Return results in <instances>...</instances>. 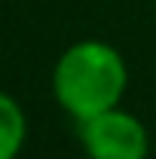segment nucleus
Masks as SVG:
<instances>
[{"label": "nucleus", "instance_id": "f257e3e1", "mask_svg": "<svg viewBox=\"0 0 156 159\" xmlns=\"http://www.w3.org/2000/svg\"><path fill=\"white\" fill-rule=\"evenodd\" d=\"M126 89L129 64L104 40H77L52 64V98L74 122L119 107Z\"/></svg>", "mask_w": 156, "mask_h": 159}, {"label": "nucleus", "instance_id": "f03ea898", "mask_svg": "<svg viewBox=\"0 0 156 159\" xmlns=\"http://www.w3.org/2000/svg\"><path fill=\"white\" fill-rule=\"evenodd\" d=\"M77 138L86 159H147L150 156L147 125L122 107H110L104 113H95V116L77 122Z\"/></svg>", "mask_w": 156, "mask_h": 159}, {"label": "nucleus", "instance_id": "7ed1b4c3", "mask_svg": "<svg viewBox=\"0 0 156 159\" xmlns=\"http://www.w3.org/2000/svg\"><path fill=\"white\" fill-rule=\"evenodd\" d=\"M28 141V116L9 92H0V159H19Z\"/></svg>", "mask_w": 156, "mask_h": 159}]
</instances>
